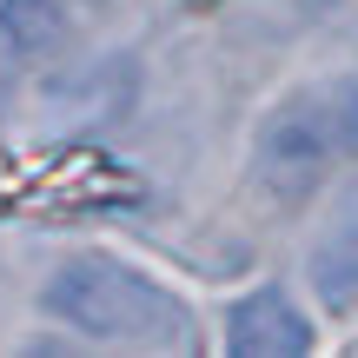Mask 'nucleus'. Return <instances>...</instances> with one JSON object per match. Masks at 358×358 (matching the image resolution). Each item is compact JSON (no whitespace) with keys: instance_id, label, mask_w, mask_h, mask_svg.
Masks as SVG:
<instances>
[{"instance_id":"nucleus-1","label":"nucleus","mask_w":358,"mask_h":358,"mask_svg":"<svg viewBox=\"0 0 358 358\" xmlns=\"http://www.w3.org/2000/svg\"><path fill=\"white\" fill-rule=\"evenodd\" d=\"M40 312L73 325L80 338H100V345H159V352L192 345L186 299L120 259H66L40 285Z\"/></svg>"},{"instance_id":"nucleus-2","label":"nucleus","mask_w":358,"mask_h":358,"mask_svg":"<svg viewBox=\"0 0 358 358\" xmlns=\"http://www.w3.org/2000/svg\"><path fill=\"white\" fill-rule=\"evenodd\" d=\"M345 153L338 93H285L252 133V179L272 199H306Z\"/></svg>"},{"instance_id":"nucleus-3","label":"nucleus","mask_w":358,"mask_h":358,"mask_svg":"<svg viewBox=\"0 0 358 358\" xmlns=\"http://www.w3.org/2000/svg\"><path fill=\"white\" fill-rule=\"evenodd\" d=\"M226 352L232 358H306L312 352V319L279 292L259 285L226 312Z\"/></svg>"},{"instance_id":"nucleus-4","label":"nucleus","mask_w":358,"mask_h":358,"mask_svg":"<svg viewBox=\"0 0 358 358\" xmlns=\"http://www.w3.org/2000/svg\"><path fill=\"white\" fill-rule=\"evenodd\" d=\"M312 292L325 306H352L358 299V192L325 219V232L312 239Z\"/></svg>"},{"instance_id":"nucleus-5","label":"nucleus","mask_w":358,"mask_h":358,"mask_svg":"<svg viewBox=\"0 0 358 358\" xmlns=\"http://www.w3.org/2000/svg\"><path fill=\"white\" fill-rule=\"evenodd\" d=\"M0 40L20 53H40L60 40V0H0Z\"/></svg>"},{"instance_id":"nucleus-6","label":"nucleus","mask_w":358,"mask_h":358,"mask_svg":"<svg viewBox=\"0 0 358 358\" xmlns=\"http://www.w3.org/2000/svg\"><path fill=\"white\" fill-rule=\"evenodd\" d=\"M338 120H345V153H358V80L338 93Z\"/></svg>"}]
</instances>
